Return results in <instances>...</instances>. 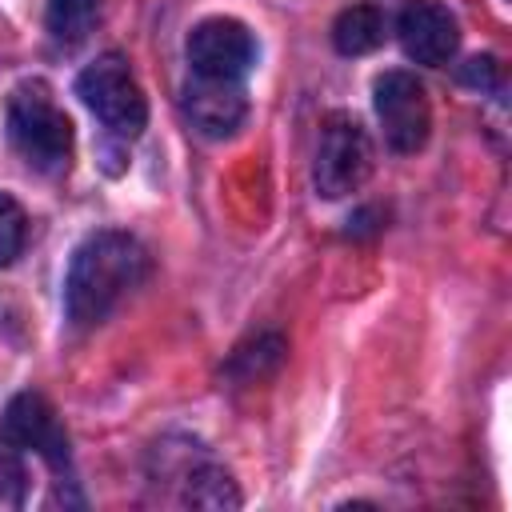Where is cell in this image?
<instances>
[{"label": "cell", "mask_w": 512, "mask_h": 512, "mask_svg": "<svg viewBox=\"0 0 512 512\" xmlns=\"http://www.w3.org/2000/svg\"><path fill=\"white\" fill-rule=\"evenodd\" d=\"M24 236H28L24 208H20L8 192H0V268H4V264H12V260L20 256Z\"/></svg>", "instance_id": "cell-13"}, {"label": "cell", "mask_w": 512, "mask_h": 512, "mask_svg": "<svg viewBox=\"0 0 512 512\" xmlns=\"http://www.w3.org/2000/svg\"><path fill=\"white\" fill-rule=\"evenodd\" d=\"M8 136L36 172H64L72 160V124L44 84H24L8 100Z\"/></svg>", "instance_id": "cell-2"}, {"label": "cell", "mask_w": 512, "mask_h": 512, "mask_svg": "<svg viewBox=\"0 0 512 512\" xmlns=\"http://www.w3.org/2000/svg\"><path fill=\"white\" fill-rule=\"evenodd\" d=\"M376 116L392 152H416L432 132V104L412 72H384L376 80Z\"/></svg>", "instance_id": "cell-5"}, {"label": "cell", "mask_w": 512, "mask_h": 512, "mask_svg": "<svg viewBox=\"0 0 512 512\" xmlns=\"http://www.w3.org/2000/svg\"><path fill=\"white\" fill-rule=\"evenodd\" d=\"M384 40V12L376 4H352L332 24V44L344 56H364Z\"/></svg>", "instance_id": "cell-10"}, {"label": "cell", "mask_w": 512, "mask_h": 512, "mask_svg": "<svg viewBox=\"0 0 512 512\" xmlns=\"http://www.w3.org/2000/svg\"><path fill=\"white\" fill-rule=\"evenodd\" d=\"M20 480H24V472H20L16 448H12V440L4 436V440H0V508H4V504H20Z\"/></svg>", "instance_id": "cell-14"}, {"label": "cell", "mask_w": 512, "mask_h": 512, "mask_svg": "<svg viewBox=\"0 0 512 512\" xmlns=\"http://www.w3.org/2000/svg\"><path fill=\"white\" fill-rule=\"evenodd\" d=\"M368 176H372V140H368L364 124L348 112H332L320 128L316 164H312L316 192L328 200H340V196L356 192Z\"/></svg>", "instance_id": "cell-4"}, {"label": "cell", "mask_w": 512, "mask_h": 512, "mask_svg": "<svg viewBox=\"0 0 512 512\" xmlns=\"http://www.w3.org/2000/svg\"><path fill=\"white\" fill-rule=\"evenodd\" d=\"M396 36L408 60L416 64H448L456 44H460V28L456 16L440 4V0H408L396 16Z\"/></svg>", "instance_id": "cell-7"}, {"label": "cell", "mask_w": 512, "mask_h": 512, "mask_svg": "<svg viewBox=\"0 0 512 512\" xmlns=\"http://www.w3.org/2000/svg\"><path fill=\"white\" fill-rule=\"evenodd\" d=\"M184 112L196 132L224 140L232 136L248 116L244 80H216V76H192L184 84Z\"/></svg>", "instance_id": "cell-8"}, {"label": "cell", "mask_w": 512, "mask_h": 512, "mask_svg": "<svg viewBox=\"0 0 512 512\" xmlns=\"http://www.w3.org/2000/svg\"><path fill=\"white\" fill-rule=\"evenodd\" d=\"M184 500H188L192 508H236V504H240V492L232 488V480H228L224 468L200 464V468L188 472Z\"/></svg>", "instance_id": "cell-12"}, {"label": "cell", "mask_w": 512, "mask_h": 512, "mask_svg": "<svg viewBox=\"0 0 512 512\" xmlns=\"http://www.w3.org/2000/svg\"><path fill=\"white\" fill-rule=\"evenodd\" d=\"M148 272V252L128 232H92L68 264L64 312L76 328L100 324Z\"/></svg>", "instance_id": "cell-1"}, {"label": "cell", "mask_w": 512, "mask_h": 512, "mask_svg": "<svg viewBox=\"0 0 512 512\" xmlns=\"http://www.w3.org/2000/svg\"><path fill=\"white\" fill-rule=\"evenodd\" d=\"M188 64H192V76L244 80L256 64V36L228 16L200 20L188 32Z\"/></svg>", "instance_id": "cell-6"}, {"label": "cell", "mask_w": 512, "mask_h": 512, "mask_svg": "<svg viewBox=\"0 0 512 512\" xmlns=\"http://www.w3.org/2000/svg\"><path fill=\"white\" fill-rule=\"evenodd\" d=\"M4 436L16 448H32L36 456H44L48 464H64L68 460V436L64 424L56 420L52 404L40 392H20L12 396V404L4 408Z\"/></svg>", "instance_id": "cell-9"}, {"label": "cell", "mask_w": 512, "mask_h": 512, "mask_svg": "<svg viewBox=\"0 0 512 512\" xmlns=\"http://www.w3.org/2000/svg\"><path fill=\"white\" fill-rule=\"evenodd\" d=\"M76 92H80V100L92 108V116H96L108 132H116V136H124V140L140 136V128H144V120H148V100H144V88L136 84L128 60H124L120 52L96 56V60L76 76Z\"/></svg>", "instance_id": "cell-3"}, {"label": "cell", "mask_w": 512, "mask_h": 512, "mask_svg": "<svg viewBox=\"0 0 512 512\" xmlns=\"http://www.w3.org/2000/svg\"><path fill=\"white\" fill-rule=\"evenodd\" d=\"M100 20V0H48V32L56 44H80Z\"/></svg>", "instance_id": "cell-11"}]
</instances>
